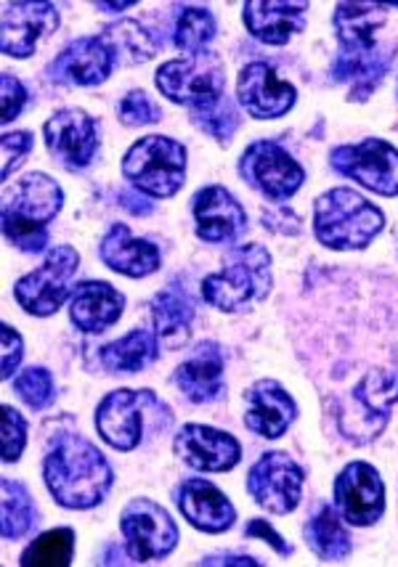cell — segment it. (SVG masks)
<instances>
[{
  "label": "cell",
  "instance_id": "obj_30",
  "mask_svg": "<svg viewBox=\"0 0 398 567\" xmlns=\"http://www.w3.org/2000/svg\"><path fill=\"white\" fill-rule=\"evenodd\" d=\"M306 542L322 563H343L354 551V538L343 525L340 512L329 504H322L306 523Z\"/></svg>",
  "mask_w": 398,
  "mask_h": 567
},
{
  "label": "cell",
  "instance_id": "obj_19",
  "mask_svg": "<svg viewBox=\"0 0 398 567\" xmlns=\"http://www.w3.org/2000/svg\"><path fill=\"white\" fill-rule=\"evenodd\" d=\"M114 56L101 35H85L67 43L59 56L49 64V78L53 83L96 87L110 80L114 70Z\"/></svg>",
  "mask_w": 398,
  "mask_h": 567
},
{
  "label": "cell",
  "instance_id": "obj_20",
  "mask_svg": "<svg viewBox=\"0 0 398 567\" xmlns=\"http://www.w3.org/2000/svg\"><path fill=\"white\" fill-rule=\"evenodd\" d=\"M239 104L255 120H279L293 110L298 101V91L293 83L282 80L272 64L253 62L237 78Z\"/></svg>",
  "mask_w": 398,
  "mask_h": 567
},
{
  "label": "cell",
  "instance_id": "obj_33",
  "mask_svg": "<svg viewBox=\"0 0 398 567\" xmlns=\"http://www.w3.org/2000/svg\"><path fill=\"white\" fill-rule=\"evenodd\" d=\"M215 17L205 6H181L178 19H175L173 30V43L175 49L186 51V56L192 53H205L211 49L215 40Z\"/></svg>",
  "mask_w": 398,
  "mask_h": 567
},
{
  "label": "cell",
  "instance_id": "obj_6",
  "mask_svg": "<svg viewBox=\"0 0 398 567\" xmlns=\"http://www.w3.org/2000/svg\"><path fill=\"white\" fill-rule=\"evenodd\" d=\"M188 152L171 136H144L125 152L123 175L139 194L152 199H171L186 184Z\"/></svg>",
  "mask_w": 398,
  "mask_h": 567
},
{
  "label": "cell",
  "instance_id": "obj_14",
  "mask_svg": "<svg viewBox=\"0 0 398 567\" xmlns=\"http://www.w3.org/2000/svg\"><path fill=\"white\" fill-rule=\"evenodd\" d=\"M303 483H306V472L285 451L263 454L247 475L249 496L272 515H289L298 509Z\"/></svg>",
  "mask_w": 398,
  "mask_h": 567
},
{
  "label": "cell",
  "instance_id": "obj_34",
  "mask_svg": "<svg viewBox=\"0 0 398 567\" xmlns=\"http://www.w3.org/2000/svg\"><path fill=\"white\" fill-rule=\"evenodd\" d=\"M75 557V530L53 528L32 538L30 546L19 557L24 567H67Z\"/></svg>",
  "mask_w": 398,
  "mask_h": 567
},
{
  "label": "cell",
  "instance_id": "obj_17",
  "mask_svg": "<svg viewBox=\"0 0 398 567\" xmlns=\"http://www.w3.org/2000/svg\"><path fill=\"white\" fill-rule=\"evenodd\" d=\"M62 24L59 9L53 3H3V30H0V49L11 59H30L40 40H45Z\"/></svg>",
  "mask_w": 398,
  "mask_h": 567
},
{
  "label": "cell",
  "instance_id": "obj_16",
  "mask_svg": "<svg viewBox=\"0 0 398 567\" xmlns=\"http://www.w3.org/2000/svg\"><path fill=\"white\" fill-rule=\"evenodd\" d=\"M43 141L51 157L67 171H85L101 146L96 120L83 110L53 112L43 125Z\"/></svg>",
  "mask_w": 398,
  "mask_h": 567
},
{
  "label": "cell",
  "instance_id": "obj_41",
  "mask_svg": "<svg viewBox=\"0 0 398 567\" xmlns=\"http://www.w3.org/2000/svg\"><path fill=\"white\" fill-rule=\"evenodd\" d=\"M0 340H3V355H0V374L3 380H11L13 371L22 367L24 358V340L11 323H0Z\"/></svg>",
  "mask_w": 398,
  "mask_h": 567
},
{
  "label": "cell",
  "instance_id": "obj_10",
  "mask_svg": "<svg viewBox=\"0 0 398 567\" xmlns=\"http://www.w3.org/2000/svg\"><path fill=\"white\" fill-rule=\"evenodd\" d=\"M120 530H123L125 555L139 565L162 563L178 546V525L167 515L165 506L146 496L125 504L120 515Z\"/></svg>",
  "mask_w": 398,
  "mask_h": 567
},
{
  "label": "cell",
  "instance_id": "obj_35",
  "mask_svg": "<svg viewBox=\"0 0 398 567\" xmlns=\"http://www.w3.org/2000/svg\"><path fill=\"white\" fill-rule=\"evenodd\" d=\"M13 393L32 411H45L57 401V382L45 367H27L13 377Z\"/></svg>",
  "mask_w": 398,
  "mask_h": 567
},
{
  "label": "cell",
  "instance_id": "obj_13",
  "mask_svg": "<svg viewBox=\"0 0 398 567\" xmlns=\"http://www.w3.org/2000/svg\"><path fill=\"white\" fill-rule=\"evenodd\" d=\"M239 171L249 186H255L266 199L285 202L300 192L306 171L287 148L276 141H255L245 148Z\"/></svg>",
  "mask_w": 398,
  "mask_h": 567
},
{
  "label": "cell",
  "instance_id": "obj_23",
  "mask_svg": "<svg viewBox=\"0 0 398 567\" xmlns=\"http://www.w3.org/2000/svg\"><path fill=\"white\" fill-rule=\"evenodd\" d=\"M308 9L306 0L289 3V0H249L242 11L249 35L266 45H287L293 35L306 30Z\"/></svg>",
  "mask_w": 398,
  "mask_h": 567
},
{
  "label": "cell",
  "instance_id": "obj_15",
  "mask_svg": "<svg viewBox=\"0 0 398 567\" xmlns=\"http://www.w3.org/2000/svg\"><path fill=\"white\" fill-rule=\"evenodd\" d=\"M335 509L348 525L369 528L386 515V483L367 462H350L335 477Z\"/></svg>",
  "mask_w": 398,
  "mask_h": 567
},
{
  "label": "cell",
  "instance_id": "obj_31",
  "mask_svg": "<svg viewBox=\"0 0 398 567\" xmlns=\"http://www.w3.org/2000/svg\"><path fill=\"white\" fill-rule=\"evenodd\" d=\"M0 494H3V498H0V523H3L6 542H17V538L30 536L40 519L38 504L32 498L30 488L24 483L3 477Z\"/></svg>",
  "mask_w": 398,
  "mask_h": 567
},
{
  "label": "cell",
  "instance_id": "obj_25",
  "mask_svg": "<svg viewBox=\"0 0 398 567\" xmlns=\"http://www.w3.org/2000/svg\"><path fill=\"white\" fill-rule=\"evenodd\" d=\"M226 358L218 342H202L192 355L175 369L173 382L192 403H213L224 395Z\"/></svg>",
  "mask_w": 398,
  "mask_h": 567
},
{
  "label": "cell",
  "instance_id": "obj_38",
  "mask_svg": "<svg viewBox=\"0 0 398 567\" xmlns=\"http://www.w3.org/2000/svg\"><path fill=\"white\" fill-rule=\"evenodd\" d=\"M120 123L127 127H141V125H154L162 120L160 106L146 96V91H131L120 101L118 106Z\"/></svg>",
  "mask_w": 398,
  "mask_h": 567
},
{
  "label": "cell",
  "instance_id": "obj_2",
  "mask_svg": "<svg viewBox=\"0 0 398 567\" xmlns=\"http://www.w3.org/2000/svg\"><path fill=\"white\" fill-rule=\"evenodd\" d=\"M43 481L59 506L85 512L110 496L114 470L91 441L78 432H64L43 458Z\"/></svg>",
  "mask_w": 398,
  "mask_h": 567
},
{
  "label": "cell",
  "instance_id": "obj_43",
  "mask_svg": "<svg viewBox=\"0 0 398 567\" xmlns=\"http://www.w3.org/2000/svg\"><path fill=\"white\" fill-rule=\"evenodd\" d=\"M202 565H261L255 557H237V555H211L202 559Z\"/></svg>",
  "mask_w": 398,
  "mask_h": 567
},
{
  "label": "cell",
  "instance_id": "obj_8",
  "mask_svg": "<svg viewBox=\"0 0 398 567\" xmlns=\"http://www.w3.org/2000/svg\"><path fill=\"white\" fill-rule=\"evenodd\" d=\"M160 93L192 114L211 112L224 101V64L213 51L165 62L154 74Z\"/></svg>",
  "mask_w": 398,
  "mask_h": 567
},
{
  "label": "cell",
  "instance_id": "obj_44",
  "mask_svg": "<svg viewBox=\"0 0 398 567\" xmlns=\"http://www.w3.org/2000/svg\"><path fill=\"white\" fill-rule=\"evenodd\" d=\"M133 6H136V0H125V3H96V9H99V11H112V13H118V11L133 9Z\"/></svg>",
  "mask_w": 398,
  "mask_h": 567
},
{
  "label": "cell",
  "instance_id": "obj_12",
  "mask_svg": "<svg viewBox=\"0 0 398 567\" xmlns=\"http://www.w3.org/2000/svg\"><path fill=\"white\" fill-rule=\"evenodd\" d=\"M329 165L380 197H398V148L388 141L367 138L356 146H337L329 154Z\"/></svg>",
  "mask_w": 398,
  "mask_h": 567
},
{
  "label": "cell",
  "instance_id": "obj_3",
  "mask_svg": "<svg viewBox=\"0 0 398 567\" xmlns=\"http://www.w3.org/2000/svg\"><path fill=\"white\" fill-rule=\"evenodd\" d=\"M64 192L51 175L30 173L3 194V236L22 252L49 247V226L62 213Z\"/></svg>",
  "mask_w": 398,
  "mask_h": 567
},
{
  "label": "cell",
  "instance_id": "obj_29",
  "mask_svg": "<svg viewBox=\"0 0 398 567\" xmlns=\"http://www.w3.org/2000/svg\"><path fill=\"white\" fill-rule=\"evenodd\" d=\"M160 358V337L150 329H133L120 340L96 350L99 367L110 374H136L150 369Z\"/></svg>",
  "mask_w": 398,
  "mask_h": 567
},
{
  "label": "cell",
  "instance_id": "obj_4",
  "mask_svg": "<svg viewBox=\"0 0 398 567\" xmlns=\"http://www.w3.org/2000/svg\"><path fill=\"white\" fill-rule=\"evenodd\" d=\"M382 228L386 213L354 188H329L314 202V234L327 249H364L373 245Z\"/></svg>",
  "mask_w": 398,
  "mask_h": 567
},
{
  "label": "cell",
  "instance_id": "obj_39",
  "mask_svg": "<svg viewBox=\"0 0 398 567\" xmlns=\"http://www.w3.org/2000/svg\"><path fill=\"white\" fill-rule=\"evenodd\" d=\"M32 146H35V136L30 131L3 133V138H0V152H3V171H0V175H3V181H9L22 167Z\"/></svg>",
  "mask_w": 398,
  "mask_h": 567
},
{
  "label": "cell",
  "instance_id": "obj_24",
  "mask_svg": "<svg viewBox=\"0 0 398 567\" xmlns=\"http://www.w3.org/2000/svg\"><path fill=\"white\" fill-rule=\"evenodd\" d=\"M99 255L106 268H112L120 276H127V279H144V276L157 274L162 262L160 247L154 241L133 236L125 223H114L110 231L104 234Z\"/></svg>",
  "mask_w": 398,
  "mask_h": 567
},
{
  "label": "cell",
  "instance_id": "obj_28",
  "mask_svg": "<svg viewBox=\"0 0 398 567\" xmlns=\"http://www.w3.org/2000/svg\"><path fill=\"white\" fill-rule=\"evenodd\" d=\"M152 323L154 334L160 337V342H165V348L178 350L188 340L194 323V302L181 284H171L154 295Z\"/></svg>",
  "mask_w": 398,
  "mask_h": 567
},
{
  "label": "cell",
  "instance_id": "obj_26",
  "mask_svg": "<svg viewBox=\"0 0 398 567\" xmlns=\"http://www.w3.org/2000/svg\"><path fill=\"white\" fill-rule=\"evenodd\" d=\"M298 416V403L276 380H258L247 390L245 424L261 437H282Z\"/></svg>",
  "mask_w": 398,
  "mask_h": 567
},
{
  "label": "cell",
  "instance_id": "obj_7",
  "mask_svg": "<svg viewBox=\"0 0 398 567\" xmlns=\"http://www.w3.org/2000/svg\"><path fill=\"white\" fill-rule=\"evenodd\" d=\"M398 403V369H375L340 401L337 427L346 441L373 443Z\"/></svg>",
  "mask_w": 398,
  "mask_h": 567
},
{
  "label": "cell",
  "instance_id": "obj_21",
  "mask_svg": "<svg viewBox=\"0 0 398 567\" xmlns=\"http://www.w3.org/2000/svg\"><path fill=\"white\" fill-rule=\"evenodd\" d=\"M194 231L207 245L237 241L247 228V213L224 186H205L194 194Z\"/></svg>",
  "mask_w": 398,
  "mask_h": 567
},
{
  "label": "cell",
  "instance_id": "obj_42",
  "mask_svg": "<svg viewBox=\"0 0 398 567\" xmlns=\"http://www.w3.org/2000/svg\"><path fill=\"white\" fill-rule=\"evenodd\" d=\"M245 536L247 538H261V542H266L276 551V555H282V557H293V551H295L293 546H289L285 538H282L279 533L272 528V523H268V519H263V517L249 519L247 528H245Z\"/></svg>",
  "mask_w": 398,
  "mask_h": 567
},
{
  "label": "cell",
  "instance_id": "obj_40",
  "mask_svg": "<svg viewBox=\"0 0 398 567\" xmlns=\"http://www.w3.org/2000/svg\"><path fill=\"white\" fill-rule=\"evenodd\" d=\"M27 106V87L22 80H17L13 74L3 72L0 74V112H3V125L13 123Z\"/></svg>",
  "mask_w": 398,
  "mask_h": 567
},
{
  "label": "cell",
  "instance_id": "obj_18",
  "mask_svg": "<svg viewBox=\"0 0 398 567\" xmlns=\"http://www.w3.org/2000/svg\"><path fill=\"white\" fill-rule=\"evenodd\" d=\"M173 451L197 472H228L239 464L242 445L234 435L207 424H184L173 437Z\"/></svg>",
  "mask_w": 398,
  "mask_h": 567
},
{
  "label": "cell",
  "instance_id": "obj_32",
  "mask_svg": "<svg viewBox=\"0 0 398 567\" xmlns=\"http://www.w3.org/2000/svg\"><path fill=\"white\" fill-rule=\"evenodd\" d=\"M101 38L110 45L114 64H144L157 53V45H154L150 32L139 22H133V19H123V22L104 27Z\"/></svg>",
  "mask_w": 398,
  "mask_h": 567
},
{
  "label": "cell",
  "instance_id": "obj_37",
  "mask_svg": "<svg viewBox=\"0 0 398 567\" xmlns=\"http://www.w3.org/2000/svg\"><path fill=\"white\" fill-rule=\"evenodd\" d=\"M0 414H3V424H0V430H3L0 432V435H3V462L13 464L24 454L27 420L22 416V411L9 406V403L0 409Z\"/></svg>",
  "mask_w": 398,
  "mask_h": 567
},
{
  "label": "cell",
  "instance_id": "obj_27",
  "mask_svg": "<svg viewBox=\"0 0 398 567\" xmlns=\"http://www.w3.org/2000/svg\"><path fill=\"white\" fill-rule=\"evenodd\" d=\"M125 295L106 281H83L70 302V319L80 332L101 334L123 319Z\"/></svg>",
  "mask_w": 398,
  "mask_h": 567
},
{
  "label": "cell",
  "instance_id": "obj_1",
  "mask_svg": "<svg viewBox=\"0 0 398 567\" xmlns=\"http://www.w3.org/2000/svg\"><path fill=\"white\" fill-rule=\"evenodd\" d=\"M398 6L386 3H337L335 6V35L340 43L333 64L337 83H348L350 99H369L375 85L386 78L394 51L377 40V30L386 24V11Z\"/></svg>",
  "mask_w": 398,
  "mask_h": 567
},
{
  "label": "cell",
  "instance_id": "obj_11",
  "mask_svg": "<svg viewBox=\"0 0 398 567\" xmlns=\"http://www.w3.org/2000/svg\"><path fill=\"white\" fill-rule=\"evenodd\" d=\"M171 411L162 406L152 390L120 388L101 398L96 409V430L101 441L114 451H136L144 441V427L150 416Z\"/></svg>",
  "mask_w": 398,
  "mask_h": 567
},
{
  "label": "cell",
  "instance_id": "obj_9",
  "mask_svg": "<svg viewBox=\"0 0 398 567\" xmlns=\"http://www.w3.org/2000/svg\"><path fill=\"white\" fill-rule=\"evenodd\" d=\"M80 268V252L70 245H59L45 252L35 271L13 284V297L24 313L35 319H49L70 297L72 279Z\"/></svg>",
  "mask_w": 398,
  "mask_h": 567
},
{
  "label": "cell",
  "instance_id": "obj_22",
  "mask_svg": "<svg viewBox=\"0 0 398 567\" xmlns=\"http://www.w3.org/2000/svg\"><path fill=\"white\" fill-rule=\"evenodd\" d=\"M175 504L188 525L202 533H224L237 523V509L228 502V496L202 477H188L181 483L175 491Z\"/></svg>",
  "mask_w": 398,
  "mask_h": 567
},
{
  "label": "cell",
  "instance_id": "obj_5",
  "mask_svg": "<svg viewBox=\"0 0 398 567\" xmlns=\"http://www.w3.org/2000/svg\"><path fill=\"white\" fill-rule=\"evenodd\" d=\"M274 287L272 255L261 245H239L226 255L224 268L202 281L207 306L224 313H245L255 302L266 300Z\"/></svg>",
  "mask_w": 398,
  "mask_h": 567
},
{
  "label": "cell",
  "instance_id": "obj_36",
  "mask_svg": "<svg viewBox=\"0 0 398 567\" xmlns=\"http://www.w3.org/2000/svg\"><path fill=\"white\" fill-rule=\"evenodd\" d=\"M192 120H194V125L200 127V131H205L207 136L221 141V144H228V141L234 138V133H237V127H239L237 106H234L228 99L221 101L218 106H213L211 112L192 114Z\"/></svg>",
  "mask_w": 398,
  "mask_h": 567
}]
</instances>
